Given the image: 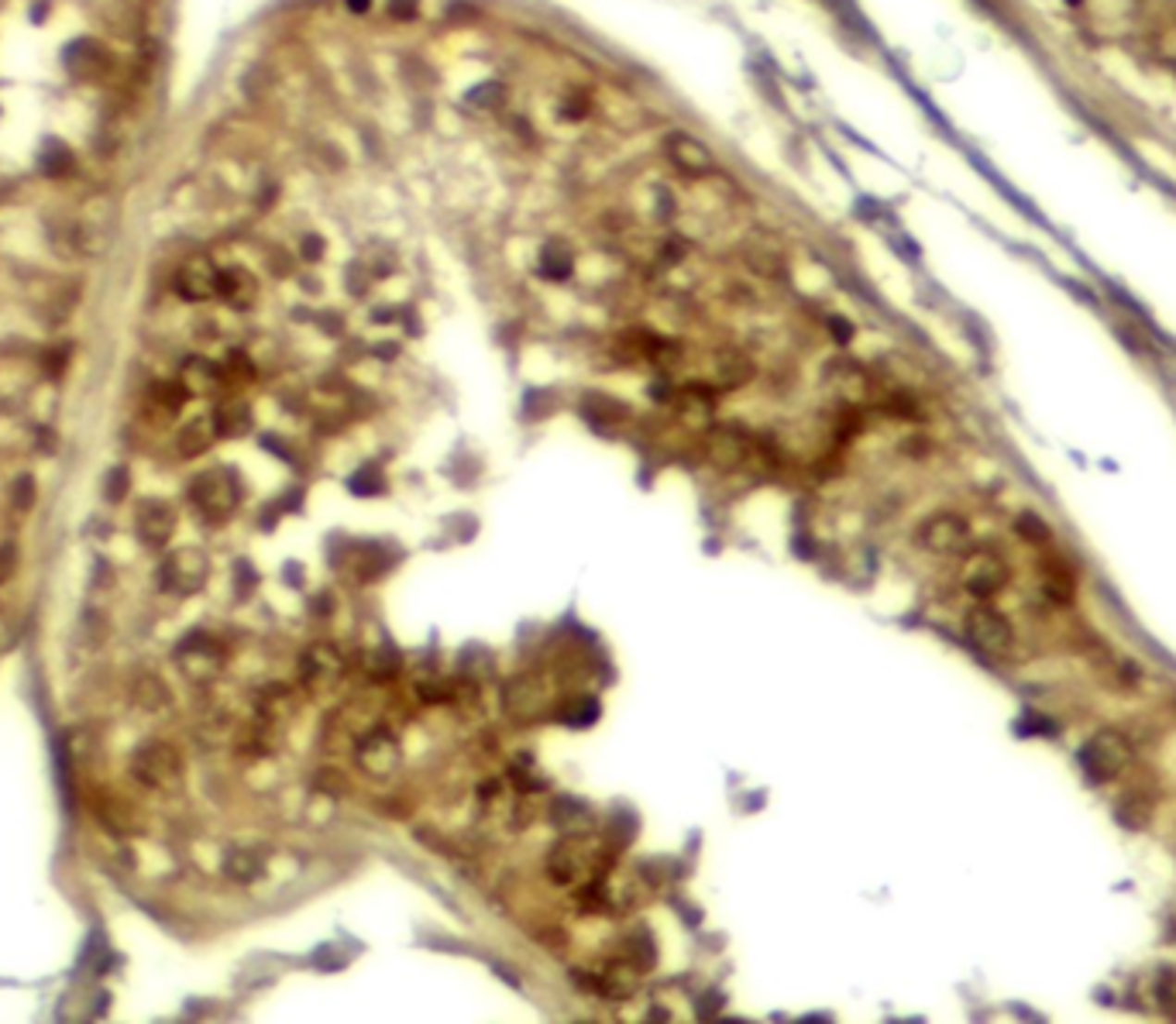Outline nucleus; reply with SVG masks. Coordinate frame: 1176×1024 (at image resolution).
<instances>
[{"instance_id": "obj_14", "label": "nucleus", "mask_w": 1176, "mask_h": 1024, "mask_svg": "<svg viewBox=\"0 0 1176 1024\" xmlns=\"http://www.w3.org/2000/svg\"><path fill=\"white\" fill-rule=\"evenodd\" d=\"M358 763H362V771L372 773V777H389V773L396 771V763H400V743H396V735L389 733V729L365 733L362 743H358Z\"/></svg>"}, {"instance_id": "obj_1", "label": "nucleus", "mask_w": 1176, "mask_h": 1024, "mask_svg": "<svg viewBox=\"0 0 1176 1024\" xmlns=\"http://www.w3.org/2000/svg\"><path fill=\"white\" fill-rule=\"evenodd\" d=\"M1128 753H1132V749H1128V739L1118 733V729H1097V733L1080 746V767L1087 771L1091 781L1108 783L1125 771Z\"/></svg>"}, {"instance_id": "obj_21", "label": "nucleus", "mask_w": 1176, "mask_h": 1024, "mask_svg": "<svg viewBox=\"0 0 1176 1024\" xmlns=\"http://www.w3.org/2000/svg\"><path fill=\"white\" fill-rule=\"evenodd\" d=\"M595 987L602 990L606 997H626L637 987V969L626 963H606L595 976Z\"/></svg>"}, {"instance_id": "obj_29", "label": "nucleus", "mask_w": 1176, "mask_h": 1024, "mask_svg": "<svg viewBox=\"0 0 1176 1024\" xmlns=\"http://www.w3.org/2000/svg\"><path fill=\"white\" fill-rule=\"evenodd\" d=\"M69 169H73V152L62 142H52V148L42 155V172L45 176H66Z\"/></svg>"}, {"instance_id": "obj_7", "label": "nucleus", "mask_w": 1176, "mask_h": 1024, "mask_svg": "<svg viewBox=\"0 0 1176 1024\" xmlns=\"http://www.w3.org/2000/svg\"><path fill=\"white\" fill-rule=\"evenodd\" d=\"M705 454L719 471H737L753 461L757 440L740 426H712L709 437H705Z\"/></svg>"}, {"instance_id": "obj_13", "label": "nucleus", "mask_w": 1176, "mask_h": 1024, "mask_svg": "<svg viewBox=\"0 0 1176 1024\" xmlns=\"http://www.w3.org/2000/svg\"><path fill=\"white\" fill-rule=\"evenodd\" d=\"M664 152H667V158H671V166H675L678 172H685V176L702 179V176H712V172H716V158H712V152H709L699 138H691V134H685V131L667 134Z\"/></svg>"}, {"instance_id": "obj_4", "label": "nucleus", "mask_w": 1176, "mask_h": 1024, "mask_svg": "<svg viewBox=\"0 0 1176 1024\" xmlns=\"http://www.w3.org/2000/svg\"><path fill=\"white\" fill-rule=\"evenodd\" d=\"M967 639L991 660L1008 657L1011 647H1015V633L1008 626V619L991 605H977V609L967 612Z\"/></svg>"}, {"instance_id": "obj_9", "label": "nucleus", "mask_w": 1176, "mask_h": 1024, "mask_svg": "<svg viewBox=\"0 0 1176 1024\" xmlns=\"http://www.w3.org/2000/svg\"><path fill=\"white\" fill-rule=\"evenodd\" d=\"M300 677L310 695H330L344 677V660L330 643H314L300 660Z\"/></svg>"}, {"instance_id": "obj_33", "label": "nucleus", "mask_w": 1176, "mask_h": 1024, "mask_svg": "<svg viewBox=\"0 0 1176 1024\" xmlns=\"http://www.w3.org/2000/svg\"><path fill=\"white\" fill-rule=\"evenodd\" d=\"M128 468H114L107 475V485H104V492H107V502H124V495H128Z\"/></svg>"}, {"instance_id": "obj_11", "label": "nucleus", "mask_w": 1176, "mask_h": 1024, "mask_svg": "<svg viewBox=\"0 0 1176 1024\" xmlns=\"http://www.w3.org/2000/svg\"><path fill=\"white\" fill-rule=\"evenodd\" d=\"M206 581V557L196 550H176L158 567V585L176 595H193Z\"/></svg>"}, {"instance_id": "obj_36", "label": "nucleus", "mask_w": 1176, "mask_h": 1024, "mask_svg": "<svg viewBox=\"0 0 1176 1024\" xmlns=\"http://www.w3.org/2000/svg\"><path fill=\"white\" fill-rule=\"evenodd\" d=\"M1019 530H1025L1021 537L1032 543H1046L1049 540V530H1046V523H1039L1035 516H1021L1019 519Z\"/></svg>"}, {"instance_id": "obj_40", "label": "nucleus", "mask_w": 1176, "mask_h": 1024, "mask_svg": "<svg viewBox=\"0 0 1176 1024\" xmlns=\"http://www.w3.org/2000/svg\"><path fill=\"white\" fill-rule=\"evenodd\" d=\"M1067 4H1077V0H1067Z\"/></svg>"}, {"instance_id": "obj_26", "label": "nucleus", "mask_w": 1176, "mask_h": 1024, "mask_svg": "<svg viewBox=\"0 0 1176 1024\" xmlns=\"http://www.w3.org/2000/svg\"><path fill=\"white\" fill-rule=\"evenodd\" d=\"M131 698L138 701L142 709L158 711V709H166V701H169V687L162 685L158 677L142 674V677H138V681H134V685H131Z\"/></svg>"}, {"instance_id": "obj_19", "label": "nucleus", "mask_w": 1176, "mask_h": 1024, "mask_svg": "<svg viewBox=\"0 0 1176 1024\" xmlns=\"http://www.w3.org/2000/svg\"><path fill=\"white\" fill-rule=\"evenodd\" d=\"M214 426L217 437H241L252 430V410L244 406L241 399H228L214 410Z\"/></svg>"}, {"instance_id": "obj_17", "label": "nucleus", "mask_w": 1176, "mask_h": 1024, "mask_svg": "<svg viewBox=\"0 0 1176 1024\" xmlns=\"http://www.w3.org/2000/svg\"><path fill=\"white\" fill-rule=\"evenodd\" d=\"M179 382L186 386L190 396H210V392H217V386L224 382V375L214 362H206V358H190V362L182 364V375Z\"/></svg>"}, {"instance_id": "obj_8", "label": "nucleus", "mask_w": 1176, "mask_h": 1024, "mask_svg": "<svg viewBox=\"0 0 1176 1024\" xmlns=\"http://www.w3.org/2000/svg\"><path fill=\"white\" fill-rule=\"evenodd\" d=\"M62 66H66V73L83 80V83H100L114 73V56L100 38H80L62 52Z\"/></svg>"}, {"instance_id": "obj_20", "label": "nucleus", "mask_w": 1176, "mask_h": 1024, "mask_svg": "<svg viewBox=\"0 0 1176 1024\" xmlns=\"http://www.w3.org/2000/svg\"><path fill=\"white\" fill-rule=\"evenodd\" d=\"M544 705V695H540V687L530 681V677H520V681H513L510 691H506V709L516 715V719H526V715H537Z\"/></svg>"}, {"instance_id": "obj_34", "label": "nucleus", "mask_w": 1176, "mask_h": 1024, "mask_svg": "<svg viewBox=\"0 0 1176 1024\" xmlns=\"http://www.w3.org/2000/svg\"><path fill=\"white\" fill-rule=\"evenodd\" d=\"M35 495H38V488H35V478H31V475H21V478L14 482V506L18 509H31Z\"/></svg>"}, {"instance_id": "obj_30", "label": "nucleus", "mask_w": 1176, "mask_h": 1024, "mask_svg": "<svg viewBox=\"0 0 1176 1024\" xmlns=\"http://www.w3.org/2000/svg\"><path fill=\"white\" fill-rule=\"evenodd\" d=\"M1152 990H1156V1000H1159V1007H1163L1170 1018H1176V973H1173V969H1159V976H1156Z\"/></svg>"}, {"instance_id": "obj_12", "label": "nucleus", "mask_w": 1176, "mask_h": 1024, "mask_svg": "<svg viewBox=\"0 0 1176 1024\" xmlns=\"http://www.w3.org/2000/svg\"><path fill=\"white\" fill-rule=\"evenodd\" d=\"M217 276L220 268L206 254H190L172 278V286L186 302H206L217 296Z\"/></svg>"}, {"instance_id": "obj_31", "label": "nucleus", "mask_w": 1176, "mask_h": 1024, "mask_svg": "<svg viewBox=\"0 0 1176 1024\" xmlns=\"http://www.w3.org/2000/svg\"><path fill=\"white\" fill-rule=\"evenodd\" d=\"M258 873H262V863H255L252 853H234L228 859V877L238 880V883H248V880H255Z\"/></svg>"}, {"instance_id": "obj_24", "label": "nucleus", "mask_w": 1176, "mask_h": 1024, "mask_svg": "<svg viewBox=\"0 0 1176 1024\" xmlns=\"http://www.w3.org/2000/svg\"><path fill=\"white\" fill-rule=\"evenodd\" d=\"M107 21L110 28L124 38H134L142 35V25H145V18H142V7H138V0H121V4H110L107 7Z\"/></svg>"}, {"instance_id": "obj_37", "label": "nucleus", "mask_w": 1176, "mask_h": 1024, "mask_svg": "<svg viewBox=\"0 0 1176 1024\" xmlns=\"http://www.w3.org/2000/svg\"><path fill=\"white\" fill-rule=\"evenodd\" d=\"M392 14H396L400 21L413 18V14H416V0H392Z\"/></svg>"}, {"instance_id": "obj_23", "label": "nucleus", "mask_w": 1176, "mask_h": 1024, "mask_svg": "<svg viewBox=\"0 0 1176 1024\" xmlns=\"http://www.w3.org/2000/svg\"><path fill=\"white\" fill-rule=\"evenodd\" d=\"M753 375V364L743 358L740 351H719L716 354V382L726 389L743 386Z\"/></svg>"}, {"instance_id": "obj_15", "label": "nucleus", "mask_w": 1176, "mask_h": 1024, "mask_svg": "<svg viewBox=\"0 0 1176 1024\" xmlns=\"http://www.w3.org/2000/svg\"><path fill=\"white\" fill-rule=\"evenodd\" d=\"M138 537L145 547H166L176 530V509L169 502H145L138 509Z\"/></svg>"}, {"instance_id": "obj_6", "label": "nucleus", "mask_w": 1176, "mask_h": 1024, "mask_svg": "<svg viewBox=\"0 0 1176 1024\" xmlns=\"http://www.w3.org/2000/svg\"><path fill=\"white\" fill-rule=\"evenodd\" d=\"M1008 561L995 550H973L967 561H963V571H959V581H963V588L971 591L973 598H995L997 591L1008 585Z\"/></svg>"}, {"instance_id": "obj_10", "label": "nucleus", "mask_w": 1176, "mask_h": 1024, "mask_svg": "<svg viewBox=\"0 0 1176 1024\" xmlns=\"http://www.w3.org/2000/svg\"><path fill=\"white\" fill-rule=\"evenodd\" d=\"M919 543L933 554H959L971 543V526L957 512H935L919 526Z\"/></svg>"}, {"instance_id": "obj_25", "label": "nucleus", "mask_w": 1176, "mask_h": 1024, "mask_svg": "<svg viewBox=\"0 0 1176 1024\" xmlns=\"http://www.w3.org/2000/svg\"><path fill=\"white\" fill-rule=\"evenodd\" d=\"M186 399H190V392H186L182 382H158V386H152V392H148V402H152L162 416H176V413L186 406Z\"/></svg>"}, {"instance_id": "obj_22", "label": "nucleus", "mask_w": 1176, "mask_h": 1024, "mask_svg": "<svg viewBox=\"0 0 1176 1024\" xmlns=\"http://www.w3.org/2000/svg\"><path fill=\"white\" fill-rule=\"evenodd\" d=\"M93 811H97V819L104 821V829H110L114 835H128L134 829V811L124 801L118 797H97L93 801Z\"/></svg>"}, {"instance_id": "obj_2", "label": "nucleus", "mask_w": 1176, "mask_h": 1024, "mask_svg": "<svg viewBox=\"0 0 1176 1024\" xmlns=\"http://www.w3.org/2000/svg\"><path fill=\"white\" fill-rule=\"evenodd\" d=\"M190 502L206 523H224L238 509V485L228 471H204L190 485Z\"/></svg>"}, {"instance_id": "obj_39", "label": "nucleus", "mask_w": 1176, "mask_h": 1024, "mask_svg": "<svg viewBox=\"0 0 1176 1024\" xmlns=\"http://www.w3.org/2000/svg\"><path fill=\"white\" fill-rule=\"evenodd\" d=\"M344 4H348L352 11H368V4H372V0H344Z\"/></svg>"}, {"instance_id": "obj_5", "label": "nucleus", "mask_w": 1176, "mask_h": 1024, "mask_svg": "<svg viewBox=\"0 0 1176 1024\" xmlns=\"http://www.w3.org/2000/svg\"><path fill=\"white\" fill-rule=\"evenodd\" d=\"M592 870L595 856L582 839V832H571L568 839H561L547 856V873L554 883H564V887H578L585 880H592Z\"/></svg>"}, {"instance_id": "obj_28", "label": "nucleus", "mask_w": 1176, "mask_h": 1024, "mask_svg": "<svg viewBox=\"0 0 1176 1024\" xmlns=\"http://www.w3.org/2000/svg\"><path fill=\"white\" fill-rule=\"evenodd\" d=\"M540 272L547 278H564L571 272V252L564 244H547L540 254Z\"/></svg>"}, {"instance_id": "obj_27", "label": "nucleus", "mask_w": 1176, "mask_h": 1024, "mask_svg": "<svg viewBox=\"0 0 1176 1024\" xmlns=\"http://www.w3.org/2000/svg\"><path fill=\"white\" fill-rule=\"evenodd\" d=\"M1043 588L1053 602H1070V598H1073V578H1070V571L1059 564V561H1049V564H1046Z\"/></svg>"}, {"instance_id": "obj_35", "label": "nucleus", "mask_w": 1176, "mask_h": 1024, "mask_svg": "<svg viewBox=\"0 0 1176 1024\" xmlns=\"http://www.w3.org/2000/svg\"><path fill=\"white\" fill-rule=\"evenodd\" d=\"M18 543H0V585H4V581L11 578L14 571H18Z\"/></svg>"}, {"instance_id": "obj_18", "label": "nucleus", "mask_w": 1176, "mask_h": 1024, "mask_svg": "<svg viewBox=\"0 0 1176 1024\" xmlns=\"http://www.w3.org/2000/svg\"><path fill=\"white\" fill-rule=\"evenodd\" d=\"M214 440H217L214 416H196V420H190L179 430V437H176V450H179L182 458H196V454H204Z\"/></svg>"}, {"instance_id": "obj_38", "label": "nucleus", "mask_w": 1176, "mask_h": 1024, "mask_svg": "<svg viewBox=\"0 0 1176 1024\" xmlns=\"http://www.w3.org/2000/svg\"><path fill=\"white\" fill-rule=\"evenodd\" d=\"M320 252H324V248H320V238H306V254H310V258H320Z\"/></svg>"}, {"instance_id": "obj_32", "label": "nucleus", "mask_w": 1176, "mask_h": 1024, "mask_svg": "<svg viewBox=\"0 0 1176 1024\" xmlns=\"http://www.w3.org/2000/svg\"><path fill=\"white\" fill-rule=\"evenodd\" d=\"M220 375H224V382H248L255 372H252V362L244 358L241 351H230L224 368H220Z\"/></svg>"}, {"instance_id": "obj_3", "label": "nucleus", "mask_w": 1176, "mask_h": 1024, "mask_svg": "<svg viewBox=\"0 0 1176 1024\" xmlns=\"http://www.w3.org/2000/svg\"><path fill=\"white\" fill-rule=\"evenodd\" d=\"M131 773L152 791H176L182 781V759L169 743H145L131 757Z\"/></svg>"}, {"instance_id": "obj_16", "label": "nucleus", "mask_w": 1176, "mask_h": 1024, "mask_svg": "<svg viewBox=\"0 0 1176 1024\" xmlns=\"http://www.w3.org/2000/svg\"><path fill=\"white\" fill-rule=\"evenodd\" d=\"M217 300H224L234 310H248L258 300V282L248 268H220L217 276Z\"/></svg>"}]
</instances>
